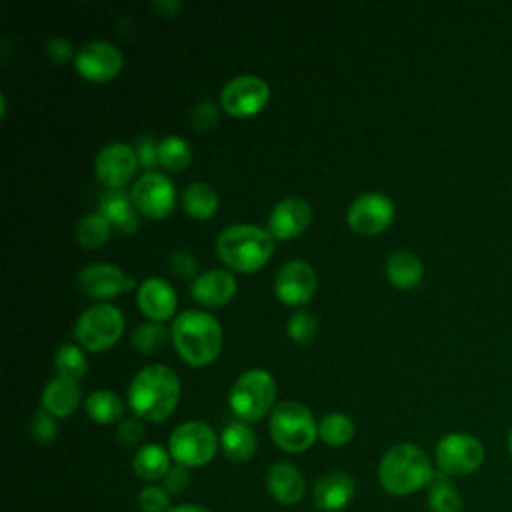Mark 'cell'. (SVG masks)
<instances>
[{
    "instance_id": "29",
    "label": "cell",
    "mask_w": 512,
    "mask_h": 512,
    "mask_svg": "<svg viewBox=\"0 0 512 512\" xmlns=\"http://www.w3.org/2000/svg\"><path fill=\"white\" fill-rule=\"evenodd\" d=\"M86 414L96 424L120 422L124 414V402L110 390H94L86 398Z\"/></svg>"
},
{
    "instance_id": "18",
    "label": "cell",
    "mask_w": 512,
    "mask_h": 512,
    "mask_svg": "<svg viewBox=\"0 0 512 512\" xmlns=\"http://www.w3.org/2000/svg\"><path fill=\"white\" fill-rule=\"evenodd\" d=\"M136 302L144 316H148L152 322H162L174 316L178 298L170 282L154 276V278H146L138 286Z\"/></svg>"
},
{
    "instance_id": "39",
    "label": "cell",
    "mask_w": 512,
    "mask_h": 512,
    "mask_svg": "<svg viewBox=\"0 0 512 512\" xmlns=\"http://www.w3.org/2000/svg\"><path fill=\"white\" fill-rule=\"evenodd\" d=\"M144 438V424L138 416H130V418H122L116 426V440L120 446L124 448H132L136 444H140Z\"/></svg>"
},
{
    "instance_id": "4",
    "label": "cell",
    "mask_w": 512,
    "mask_h": 512,
    "mask_svg": "<svg viewBox=\"0 0 512 512\" xmlns=\"http://www.w3.org/2000/svg\"><path fill=\"white\" fill-rule=\"evenodd\" d=\"M274 236L252 224H232L224 228L216 238L218 258L236 272L260 270L274 252Z\"/></svg>"
},
{
    "instance_id": "8",
    "label": "cell",
    "mask_w": 512,
    "mask_h": 512,
    "mask_svg": "<svg viewBox=\"0 0 512 512\" xmlns=\"http://www.w3.org/2000/svg\"><path fill=\"white\" fill-rule=\"evenodd\" d=\"M122 332L124 316L112 304H94L86 308L74 324L76 342L90 352L112 348L120 340Z\"/></svg>"
},
{
    "instance_id": "40",
    "label": "cell",
    "mask_w": 512,
    "mask_h": 512,
    "mask_svg": "<svg viewBox=\"0 0 512 512\" xmlns=\"http://www.w3.org/2000/svg\"><path fill=\"white\" fill-rule=\"evenodd\" d=\"M168 264H170V270L184 280L194 282L198 278V262L190 252H184V250L172 252L168 258Z\"/></svg>"
},
{
    "instance_id": "33",
    "label": "cell",
    "mask_w": 512,
    "mask_h": 512,
    "mask_svg": "<svg viewBox=\"0 0 512 512\" xmlns=\"http://www.w3.org/2000/svg\"><path fill=\"white\" fill-rule=\"evenodd\" d=\"M158 162L166 170H184L192 162V150L182 136H164L158 144Z\"/></svg>"
},
{
    "instance_id": "44",
    "label": "cell",
    "mask_w": 512,
    "mask_h": 512,
    "mask_svg": "<svg viewBox=\"0 0 512 512\" xmlns=\"http://www.w3.org/2000/svg\"><path fill=\"white\" fill-rule=\"evenodd\" d=\"M152 10L162 18H172L182 10V2L180 0H154Z\"/></svg>"
},
{
    "instance_id": "32",
    "label": "cell",
    "mask_w": 512,
    "mask_h": 512,
    "mask_svg": "<svg viewBox=\"0 0 512 512\" xmlns=\"http://www.w3.org/2000/svg\"><path fill=\"white\" fill-rule=\"evenodd\" d=\"M54 368H56V374L60 378L78 382L86 374L88 362H86V356H84V352H82V348L78 344L66 342V344H62L56 350Z\"/></svg>"
},
{
    "instance_id": "17",
    "label": "cell",
    "mask_w": 512,
    "mask_h": 512,
    "mask_svg": "<svg viewBox=\"0 0 512 512\" xmlns=\"http://www.w3.org/2000/svg\"><path fill=\"white\" fill-rule=\"evenodd\" d=\"M312 220L310 204L304 198L290 196L280 200L268 216V232L278 240H290L300 236Z\"/></svg>"
},
{
    "instance_id": "38",
    "label": "cell",
    "mask_w": 512,
    "mask_h": 512,
    "mask_svg": "<svg viewBox=\"0 0 512 512\" xmlns=\"http://www.w3.org/2000/svg\"><path fill=\"white\" fill-rule=\"evenodd\" d=\"M30 434L38 444H52L56 434H58V426H56V418L52 414H48L46 410H38L34 412L32 420H30Z\"/></svg>"
},
{
    "instance_id": "16",
    "label": "cell",
    "mask_w": 512,
    "mask_h": 512,
    "mask_svg": "<svg viewBox=\"0 0 512 512\" xmlns=\"http://www.w3.org/2000/svg\"><path fill=\"white\" fill-rule=\"evenodd\" d=\"M134 286L136 280L132 276L108 262L88 264L78 272V288L92 298H112L130 292Z\"/></svg>"
},
{
    "instance_id": "42",
    "label": "cell",
    "mask_w": 512,
    "mask_h": 512,
    "mask_svg": "<svg viewBox=\"0 0 512 512\" xmlns=\"http://www.w3.org/2000/svg\"><path fill=\"white\" fill-rule=\"evenodd\" d=\"M158 140L154 138V136H140L138 140H136V156H138V164L142 166V168H148V172L156 166V164H160L158 162Z\"/></svg>"
},
{
    "instance_id": "13",
    "label": "cell",
    "mask_w": 512,
    "mask_h": 512,
    "mask_svg": "<svg viewBox=\"0 0 512 512\" xmlns=\"http://www.w3.org/2000/svg\"><path fill=\"white\" fill-rule=\"evenodd\" d=\"M394 220V202L380 192H364L352 200L346 212L348 226L364 236L384 232Z\"/></svg>"
},
{
    "instance_id": "43",
    "label": "cell",
    "mask_w": 512,
    "mask_h": 512,
    "mask_svg": "<svg viewBox=\"0 0 512 512\" xmlns=\"http://www.w3.org/2000/svg\"><path fill=\"white\" fill-rule=\"evenodd\" d=\"M44 52H46V56H48L52 62H56V64H62V62H68L70 58H76L72 44H70L66 38H62V36L50 38V40L46 42Z\"/></svg>"
},
{
    "instance_id": "36",
    "label": "cell",
    "mask_w": 512,
    "mask_h": 512,
    "mask_svg": "<svg viewBox=\"0 0 512 512\" xmlns=\"http://www.w3.org/2000/svg\"><path fill=\"white\" fill-rule=\"evenodd\" d=\"M138 508L142 512H168L170 506V494L164 490V486L148 484L138 492Z\"/></svg>"
},
{
    "instance_id": "19",
    "label": "cell",
    "mask_w": 512,
    "mask_h": 512,
    "mask_svg": "<svg viewBox=\"0 0 512 512\" xmlns=\"http://www.w3.org/2000/svg\"><path fill=\"white\" fill-rule=\"evenodd\" d=\"M190 294L202 306H208V308L224 306L236 294V278L224 268H214V270L202 272L192 282Z\"/></svg>"
},
{
    "instance_id": "24",
    "label": "cell",
    "mask_w": 512,
    "mask_h": 512,
    "mask_svg": "<svg viewBox=\"0 0 512 512\" xmlns=\"http://www.w3.org/2000/svg\"><path fill=\"white\" fill-rule=\"evenodd\" d=\"M386 278L398 290H412L422 282L424 266L420 258L408 250H396L386 260Z\"/></svg>"
},
{
    "instance_id": "6",
    "label": "cell",
    "mask_w": 512,
    "mask_h": 512,
    "mask_svg": "<svg viewBox=\"0 0 512 512\" xmlns=\"http://www.w3.org/2000/svg\"><path fill=\"white\" fill-rule=\"evenodd\" d=\"M276 380L262 368L242 372L228 394V404L240 422H258L274 404Z\"/></svg>"
},
{
    "instance_id": "7",
    "label": "cell",
    "mask_w": 512,
    "mask_h": 512,
    "mask_svg": "<svg viewBox=\"0 0 512 512\" xmlns=\"http://www.w3.org/2000/svg\"><path fill=\"white\" fill-rule=\"evenodd\" d=\"M218 444L220 438L206 422L188 420L172 430L168 438V452L176 464L200 468L216 456Z\"/></svg>"
},
{
    "instance_id": "25",
    "label": "cell",
    "mask_w": 512,
    "mask_h": 512,
    "mask_svg": "<svg viewBox=\"0 0 512 512\" xmlns=\"http://www.w3.org/2000/svg\"><path fill=\"white\" fill-rule=\"evenodd\" d=\"M256 434L246 422H230L220 434V446L224 450V456L232 462H248L252 460L256 452Z\"/></svg>"
},
{
    "instance_id": "11",
    "label": "cell",
    "mask_w": 512,
    "mask_h": 512,
    "mask_svg": "<svg viewBox=\"0 0 512 512\" xmlns=\"http://www.w3.org/2000/svg\"><path fill=\"white\" fill-rule=\"evenodd\" d=\"M136 210L148 218H166L174 210L176 190L168 176L160 172H144L130 190Z\"/></svg>"
},
{
    "instance_id": "15",
    "label": "cell",
    "mask_w": 512,
    "mask_h": 512,
    "mask_svg": "<svg viewBox=\"0 0 512 512\" xmlns=\"http://www.w3.org/2000/svg\"><path fill=\"white\" fill-rule=\"evenodd\" d=\"M316 284V272L306 260H290L276 272L274 292L286 306H302L314 296Z\"/></svg>"
},
{
    "instance_id": "31",
    "label": "cell",
    "mask_w": 512,
    "mask_h": 512,
    "mask_svg": "<svg viewBox=\"0 0 512 512\" xmlns=\"http://www.w3.org/2000/svg\"><path fill=\"white\" fill-rule=\"evenodd\" d=\"M112 232L110 222L100 214V212H92L86 214L78 226H76V242L88 250L100 248L108 242Z\"/></svg>"
},
{
    "instance_id": "14",
    "label": "cell",
    "mask_w": 512,
    "mask_h": 512,
    "mask_svg": "<svg viewBox=\"0 0 512 512\" xmlns=\"http://www.w3.org/2000/svg\"><path fill=\"white\" fill-rule=\"evenodd\" d=\"M138 166L136 150L124 142L106 144L94 160L96 176L108 190H122L134 178Z\"/></svg>"
},
{
    "instance_id": "1",
    "label": "cell",
    "mask_w": 512,
    "mask_h": 512,
    "mask_svg": "<svg viewBox=\"0 0 512 512\" xmlns=\"http://www.w3.org/2000/svg\"><path fill=\"white\" fill-rule=\"evenodd\" d=\"M180 378L166 364H148L128 386V404L144 422H164L178 406Z\"/></svg>"
},
{
    "instance_id": "21",
    "label": "cell",
    "mask_w": 512,
    "mask_h": 512,
    "mask_svg": "<svg viewBox=\"0 0 512 512\" xmlns=\"http://www.w3.org/2000/svg\"><path fill=\"white\" fill-rule=\"evenodd\" d=\"M314 506L322 512L344 510L354 498V480L346 472L334 470L320 476L312 490Z\"/></svg>"
},
{
    "instance_id": "2",
    "label": "cell",
    "mask_w": 512,
    "mask_h": 512,
    "mask_svg": "<svg viewBox=\"0 0 512 512\" xmlns=\"http://www.w3.org/2000/svg\"><path fill=\"white\" fill-rule=\"evenodd\" d=\"M430 456L412 442L394 444L378 462V482L392 496H408L428 486L434 478Z\"/></svg>"
},
{
    "instance_id": "5",
    "label": "cell",
    "mask_w": 512,
    "mask_h": 512,
    "mask_svg": "<svg viewBox=\"0 0 512 512\" xmlns=\"http://www.w3.org/2000/svg\"><path fill=\"white\" fill-rule=\"evenodd\" d=\"M268 430L274 444L290 454L308 450L318 438V424L312 412L294 400L280 402L272 408Z\"/></svg>"
},
{
    "instance_id": "37",
    "label": "cell",
    "mask_w": 512,
    "mask_h": 512,
    "mask_svg": "<svg viewBox=\"0 0 512 512\" xmlns=\"http://www.w3.org/2000/svg\"><path fill=\"white\" fill-rule=\"evenodd\" d=\"M218 118H220V110L212 100L198 102L190 112V122H192L194 130L200 134L214 130L218 124Z\"/></svg>"
},
{
    "instance_id": "27",
    "label": "cell",
    "mask_w": 512,
    "mask_h": 512,
    "mask_svg": "<svg viewBox=\"0 0 512 512\" xmlns=\"http://www.w3.org/2000/svg\"><path fill=\"white\" fill-rule=\"evenodd\" d=\"M220 204L218 192L206 182H192L182 192V208L196 220H206L216 214Z\"/></svg>"
},
{
    "instance_id": "12",
    "label": "cell",
    "mask_w": 512,
    "mask_h": 512,
    "mask_svg": "<svg viewBox=\"0 0 512 512\" xmlns=\"http://www.w3.org/2000/svg\"><path fill=\"white\" fill-rule=\"evenodd\" d=\"M124 66L122 52L106 40L86 42L74 58L76 72L88 82H110L114 80Z\"/></svg>"
},
{
    "instance_id": "3",
    "label": "cell",
    "mask_w": 512,
    "mask_h": 512,
    "mask_svg": "<svg viewBox=\"0 0 512 512\" xmlns=\"http://www.w3.org/2000/svg\"><path fill=\"white\" fill-rule=\"evenodd\" d=\"M172 342L180 358L190 366H208L222 350V328L204 310H184L170 326Z\"/></svg>"
},
{
    "instance_id": "22",
    "label": "cell",
    "mask_w": 512,
    "mask_h": 512,
    "mask_svg": "<svg viewBox=\"0 0 512 512\" xmlns=\"http://www.w3.org/2000/svg\"><path fill=\"white\" fill-rule=\"evenodd\" d=\"M114 230L120 234H134L140 226L138 210L132 202L130 192L122 190H106L100 198V210H98Z\"/></svg>"
},
{
    "instance_id": "35",
    "label": "cell",
    "mask_w": 512,
    "mask_h": 512,
    "mask_svg": "<svg viewBox=\"0 0 512 512\" xmlns=\"http://www.w3.org/2000/svg\"><path fill=\"white\" fill-rule=\"evenodd\" d=\"M316 330H318V322H316V316L308 310H298L290 316L288 320V326H286V332L288 336L298 342V344H308L314 340L316 336Z\"/></svg>"
},
{
    "instance_id": "20",
    "label": "cell",
    "mask_w": 512,
    "mask_h": 512,
    "mask_svg": "<svg viewBox=\"0 0 512 512\" xmlns=\"http://www.w3.org/2000/svg\"><path fill=\"white\" fill-rule=\"evenodd\" d=\"M266 490L278 504L294 506L306 494V480L294 464L276 462L266 472Z\"/></svg>"
},
{
    "instance_id": "23",
    "label": "cell",
    "mask_w": 512,
    "mask_h": 512,
    "mask_svg": "<svg viewBox=\"0 0 512 512\" xmlns=\"http://www.w3.org/2000/svg\"><path fill=\"white\" fill-rule=\"evenodd\" d=\"M80 400H82L80 386L60 376L48 380L40 396L42 410H46L54 418H68L80 406Z\"/></svg>"
},
{
    "instance_id": "28",
    "label": "cell",
    "mask_w": 512,
    "mask_h": 512,
    "mask_svg": "<svg viewBox=\"0 0 512 512\" xmlns=\"http://www.w3.org/2000/svg\"><path fill=\"white\" fill-rule=\"evenodd\" d=\"M428 510L430 512H464V500L450 482V476L436 472L428 484Z\"/></svg>"
},
{
    "instance_id": "9",
    "label": "cell",
    "mask_w": 512,
    "mask_h": 512,
    "mask_svg": "<svg viewBox=\"0 0 512 512\" xmlns=\"http://www.w3.org/2000/svg\"><path fill=\"white\" fill-rule=\"evenodd\" d=\"M434 458L442 474L466 476L484 464L486 450L476 436L466 432H450L438 440Z\"/></svg>"
},
{
    "instance_id": "30",
    "label": "cell",
    "mask_w": 512,
    "mask_h": 512,
    "mask_svg": "<svg viewBox=\"0 0 512 512\" xmlns=\"http://www.w3.org/2000/svg\"><path fill=\"white\" fill-rule=\"evenodd\" d=\"M318 436L324 444L340 448L354 436V422L344 412H330L318 424Z\"/></svg>"
},
{
    "instance_id": "10",
    "label": "cell",
    "mask_w": 512,
    "mask_h": 512,
    "mask_svg": "<svg viewBox=\"0 0 512 512\" xmlns=\"http://www.w3.org/2000/svg\"><path fill=\"white\" fill-rule=\"evenodd\" d=\"M270 100V86L256 74L230 78L220 90V106L234 118L256 116Z\"/></svg>"
},
{
    "instance_id": "45",
    "label": "cell",
    "mask_w": 512,
    "mask_h": 512,
    "mask_svg": "<svg viewBox=\"0 0 512 512\" xmlns=\"http://www.w3.org/2000/svg\"><path fill=\"white\" fill-rule=\"evenodd\" d=\"M168 512H212V510L200 504H178V506H172Z\"/></svg>"
},
{
    "instance_id": "46",
    "label": "cell",
    "mask_w": 512,
    "mask_h": 512,
    "mask_svg": "<svg viewBox=\"0 0 512 512\" xmlns=\"http://www.w3.org/2000/svg\"><path fill=\"white\" fill-rule=\"evenodd\" d=\"M508 452L512 456V430H510V436H508Z\"/></svg>"
},
{
    "instance_id": "26",
    "label": "cell",
    "mask_w": 512,
    "mask_h": 512,
    "mask_svg": "<svg viewBox=\"0 0 512 512\" xmlns=\"http://www.w3.org/2000/svg\"><path fill=\"white\" fill-rule=\"evenodd\" d=\"M170 452L160 444H144L136 450L132 458V470L138 478L146 482H156L166 476L170 470Z\"/></svg>"
},
{
    "instance_id": "34",
    "label": "cell",
    "mask_w": 512,
    "mask_h": 512,
    "mask_svg": "<svg viewBox=\"0 0 512 512\" xmlns=\"http://www.w3.org/2000/svg\"><path fill=\"white\" fill-rule=\"evenodd\" d=\"M168 338H172L170 330L162 326V322H144L132 334V346L142 354H152L166 346Z\"/></svg>"
},
{
    "instance_id": "41",
    "label": "cell",
    "mask_w": 512,
    "mask_h": 512,
    "mask_svg": "<svg viewBox=\"0 0 512 512\" xmlns=\"http://www.w3.org/2000/svg\"><path fill=\"white\" fill-rule=\"evenodd\" d=\"M192 482V476H190V468L186 466H180V464H174L170 466V470L166 472V476L162 478V486L168 494H182Z\"/></svg>"
}]
</instances>
